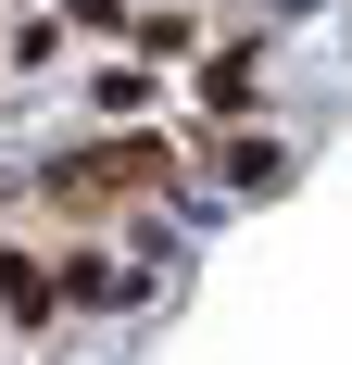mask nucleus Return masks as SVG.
<instances>
[{
    "label": "nucleus",
    "mask_w": 352,
    "mask_h": 365,
    "mask_svg": "<svg viewBox=\"0 0 352 365\" xmlns=\"http://www.w3.org/2000/svg\"><path fill=\"white\" fill-rule=\"evenodd\" d=\"M63 13H76V26H113V0H63Z\"/></svg>",
    "instance_id": "nucleus-1"
}]
</instances>
